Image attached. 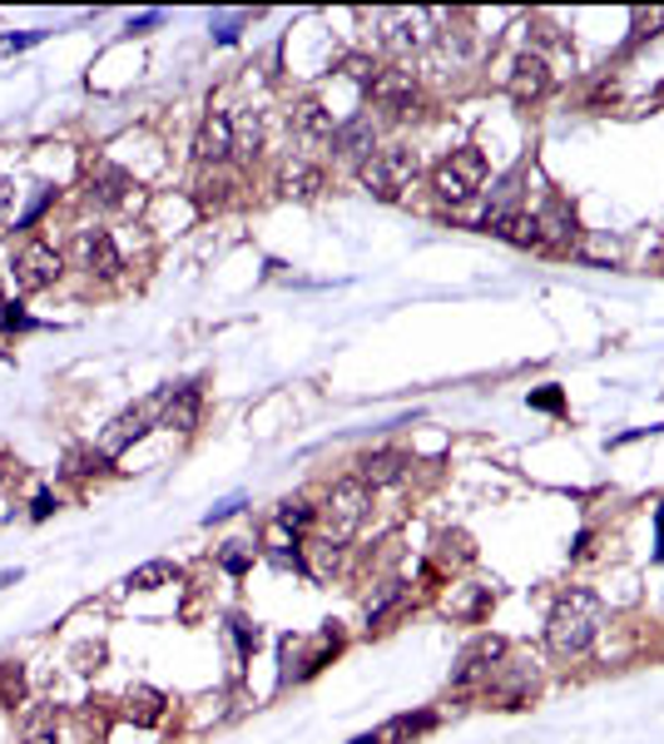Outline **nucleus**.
<instances>
[{
  "instance_id": "nucleus-23",
  "label": "nucleus",
  "mask_w": 664,
  "mask_h": 744,
  "mask_svg": "<svg viewBox=\"0 0 664 744\" xmlns=\"http://www.w3.org/2000/svg\"><path fill=\"white\" fill-rule=\"evenodd\" d=\"M427 730H431V715H396V720H387L382 730H377V744H412Z\"/></svg>"
},
{
  "instance_id": "nucleus-35",
  "label": "nucleus",
  "mask_w": 664,
  "mask_h": 744,
  "mask_svg": "<svg viewBox=\"0 0 664 744\" xmlns=\"http://www.w3.org/2000/svg\"><path fill=\"white\" fill-rule=\"evenodd\" d=\"M40 35H45V31H31V35H5V40H0V50H25V45H35Z\"/></svg>"
},
{
  "instance_id": "nucleus-13",
  "label": "nucleus",
  "mask_w": 664,
  "mask_h": 744,
  "mask_svg": "<svg viewBox=\"0 0 664 744\" xmlns=\"http://www.w3.org/2000/svg\"><path fill=\"white\" fill-rule=\"evenodd\" d=\"M511 99L515 105H531V99H541L550 90V70L541 55H515V66H511Z\"/></svg>"
},
{
  "instance_id": "nucleus-15",
  "label": "nucleus",
  "mask_w": 664,
  "mask_h": 744,
  "mask_svg": "<svg viewBox=\"0 0 664 744\" xmlns=\"http://www.w3.org/2000/svg\"><path fill=\"white\" fill-rule=\"evenodd\" d=\"M119 715H124L129 724H140V730H154V724L164 720V695L154 690V685H129L124 700H119Z\"/></svg>"
},
{
  "instance_id": "nucleus-12",
  "label": "nucleus",
  "mask_w": 664,
  "mask_h": 744,
  "mask_svg": "<svg viewBox=\"0 0 664 744\" xmlns=\"http://www.w3.org/2000/svg\"><path fill=\"white\" fill-rule=\"evenodd\" d=\"M288 119H293V134H298L308 150H318V144H332V134H337L332 115L318 105V99H298V105L288 109Z\"/></svg>"
},
{
  "instance_id": "nucleus-25",
  "label": "nucleus",
  "mask_w": 664,
  "mask_h": 744,
  "mask_svg": "<svg viewBox=\"0 0 664 744\" xmlns=\"http://www.w3.org/2000/svg\"><path fill=\"white\" fill-rule=\"evenodd\" d=\"M169 581H179V571H174L169 562H150V566H140V571H129L134 591H154V586H169Z\"/></svg>"
},
{
  "instance_id": "nucleus-19",
  "label": "nucleus",
  "mask_w": 664,
  "mask_h": 744,
  "mask_svg": "<svg viewBox=\"0 0 664 744\" xmlns=\"http://www.w3.org/2000/svg\"><path fill=\"white\" fill-rule=\"evenodd\" d=\"M193 422H199V388H169V392H164L159 427L193 432Z\"/></svg>"
},
{
  "instance_id": "nucleus-8",
  "label": "nucleus",
  "mask_w": 664,
  "mask_h": 744,
  "mask_svg": "<svg viewBox=\"0 0 664 744\" xmlns=\"http://www.w3.org/2000/svg\"><path fill=\"white\" fill-rule=\"evenodd\" d=\"M134 189L140 184L129 179V169H119V164H95L90 169V199H95L99 209H124V204H134Z\"/></svg>"
},
{
  "instance_id": "nucleus-34",
  "label": "nucleus",
  "mask_w": 664,
  "mask_h": 744,
  "mask_svg": "<svg viewBox=\"0 0 664 744\" xmlns=\"http://www.w3.org/2000/svg\"><path fill=\"white\" fill-rule=\"evenodd\" d=\"M50 199H55V189H40V199H35V204L25 209V219H21V224H35V219H40L45 209H50Z\"/></svg>"
},
{
  "instance_id": "nucleus-31",
  "label": "nucleus",
  "mask_w": 664,
  "mask_h": 744,
  "mask_svg": "<svg viewBox=\"0 0 664 744\" xmlns=\"http://www.w3.org/2000/svg\"><path fill=\"white\" fill-rule=\"evenodd\" d=\"M312 562H318V571H332V566L343 562V551H337V541H308Z\"/></svg>"
},
{
  "instance_id": "nucleus-24",
  "label": "nucleus",
  "mask_w": 664,
  "mask_h": 744,
  "mask_svg": "<svg viewBox=\"0 0 664 744\" xmlns=\"http://www.w3.org/2000/svg\"><path fill=\"white\" fill-rule=\"evenodd\" d=\"M437 556L447 566H466V562H476V546H472V536H466V531H441V536H437Z\"/></svg>"
},
{
  "instance_id": "nucleus-39",
  "label": "nucleus",
  "mask_w": 664,
  "mask_h": 744,
  "mask_svg": "<svg viewBox=\"0 0 664 744\" xmlns=\"http://www.w3.org/2000/svg\"><path fill=\"white\" fill-rule=\"evenodd\" d=\"M660 556H664V511H660Z\"/></svg>"
},
{
  "instance_id": "nucleus-6",
  "label": "nucleus",
  "mask_w": 664,
  "mask_h": 744,
  "mask_svg": "<svg viewBox=\"0 0 664 744\" xmlns=\"http://www.w3.org/2000/svg\"><path fill=\"white\" fill-rule=\"evenodd\" d=\"M70 259H75L85 273H95V279H115V273L124 269L115 238H109L105 228H80L75 244H70Z\"/></svg>"
},
{
  "instance_id": "nucleus-28",
  "label": "nucleus",
  "mask_w": 664,
  "mask_h": 744,
  "mask_svg": "<svg viewBox=\"0 0 664 744\" xmlns=\"http://www.w3.org/2000/svg\"><path fill=\"white\" fill-rule=\"evenodd\" d=\"M218 566H224L228 576H244L248 566H253V546H244V541H228V546L218 551Z\"/></svg>"
},
{
  "instance_id": "nucleus-16",
  "label": "nucleus",
  "mask_w": 664,
  "mask_h": 744,
  "mask_svg": "<svg viewBox=\"0 0 664 744\" xmlns=\"http://www.w3.org/2000/svg\"><path fill=\"white\" fill-rule=\"evenodd\" d=\"M482 228H486V234H496V238H506V244H521V248L541 244L536 214H521V209H511V214H486Z\"/></svg>"
},
{
  "instance_id": "nucleus-7",
  "label": "nucleus",
  "mask_w": 664,
  "mask_h": 744,
  "mask_svg": "<svg viewBox=\"0 0 664 744\" xmlns=\"http://www.w3.org/2000/svg\"><path fill=\"white\" fill-rule=\"evenodd\" d=\"M159 412H164V392L159 398H144L140 408H129V412H119L115 417V432H105V457H119L129 442H140L144 432L159 422Z\"/></svg>"
},
{
  "instance_id": "nucleus-29",
  "label": "nucleus",
  "mask_w": 664,
  "mask_h": 744,
  "mask_svg": "<svg viewBox=\"0 0 664 744\" xmlns=\"http://www.w3.org/2000/svg\"><path fill=\"white\" fill-rule=\"evenodd\" d=\"M193 189H199V199H204V204H224V189H228V179L218 169H204L199 174V184H193Z\"/></svg>"
},
{
  "instance_id": "nucleus-33",
  "label": "nucleus",
  "mask_w": 664,
  "mask_h": 744,
  "mask_svg": "<svg viewBox=\"0 0 664 744\" xmlns=\"http://www.w3.org/2000/svg\"><path fill=\"white\" fill-rule=\"evenodd\" d=\"M55 507H60V501H55L50 492H35V501H31V517H35V521H45Z\"/></svg>"
},
{
  "instance_id": "nucleus-38",
  "label": "nucleus",
  "mask_w": 664,
  "mask_h": 744,
  "mask_svg": "<svg viewBox=\"0 0 664 744\" xmlns=\"http://www.w3.org/2000/svg\"><path fill=\"white\" fill-rule=\"evenodd\" d=\"M25 744H55V740H50V734H31V740H25Z\"/></svg>"
},
{
  "instance_id": "nucleus-20",
  "label": "nucleus",
  "mask_w": 664,
  "mask_h": 744,
  "mask_svg": "<svg viewBox=\"0 0 664 744\" xmlns=\"http://www.w3.org/2000/svg\"><path fill=\"white\" fill-rule=\"evenodd\" d=\"M228 125H234L238 160H258L263 154V119H258V109H238V115H228Z\"/></svg>"
},
{
  "instance_id": "nucleus-10",
  "label": "nucleus",
  "mask_w": 664,
  "mask_h": 744,
  "mask_svg": "<svg viewBox=\"0 0 664 744\" xmlns=\"http://www.w3.org/2000/svg\"><path fill=\"white\" fill-rule=\"evenodd\" d=\"M501 656H506V640H501V636H482L472 650H466V656H461V665L451 670V685H456V690H466V685L486 680Z\"/></svg>"
},
{
  "instance_id": "nucleus-9",
  "label": "nucleus",
  "mask_w": 664,
  "mask_h": 744,
  "mask_svg": "<svg viewBox=\"0 0 664 744\" xmlns=\"http://www.w3.org/2000/svg\"><path fill=\"white\" fill-rule=\"evenodd\" d=\"M382 45L392 55H417L422 45L431 40V31H427V15L422 11H392V15H382Z\"/></svg>"
},
{
  "instance_id": "nucleus-14",
  "label": "nucleus",
  "mask_w": 664,
  "mask_h": 744,
  "mask_svg": "<svg viewBox=\"0 0 664 744\" xmlns=\"http://www.w3.org/2000/svg\"><path fill=\"white\" fill-rule=\"evenodd\" d=\"M372 99L382 109H392V115H407V109L417 105V80H412V70H377Z\"/></svg>"
},
{
  "instance_id": "nucleus-26",
  "label": "nucleus",
  "mask_w": 664,
  "mask_h": 744,
  "mask_svg": "<svg viewBox=\"0 0 664 744\" xmlns=\"http://www.w3.org/2000/svg\"><path fill=\"white\" fill-rule=\"evenodd\" d=\"M21 700H25V670L0 665V705H21Z\"/></svg>"
},
{
  "instance_id": "nucleus-18",
  "label": "nucleus",
  "mask_w": 664,
  "mask_h": 744,
  "mask_svg": "<svg viewBox=\"0 0 664 744\" xmlns=\"http://www.w3.org/2000/svg\"><path fill=\"white\" fill-rule=\"evenodd\" d=\"M372 144H377V130H372V119L367 115H357V119H347L343 130L332 134V150L343 154V160H372Z\"/></svg>"
},
{
  "instance_id": "nucleus-11",
  "label": "nucleus",
  "mask_w": 664,
  "mask_h": 744,
  "mask_svg": "<svg viewBox=\"0 0 664 744\" xmlns=\"http://www.w3.org/2000/svg\"><path fill=\"white\" fill-rule=\"evenodd\" d=\"M193 154L204 164H224L234 160V125H228V115H204V125H199V134H193Z\"/></svg>"
},
{
  "instance_id": "nucleus-17",
  "label": "nucleus",
  "mask_w": 664,
  "mask_h": 744,
  "mask_svg": "<svg viewBox=\"0 0 664 744\" xmlns=\"http://www.w3.org/2000/svg\"><path fill=\"white\" fill-rule=\"evenodd\" d=\"M536 228H541V244H570V238H576V209L560 194L546 199L536 214Z\"/></svg>"
},
{
  "instance_id": "nucleus-2",
  "label": "nucleus",
  "mask_w": 664,
  "mask_h": 744,
  "mask_svg": "<svg viewBox=\"0 0 664 744\" xmlns=\"http://www.w3.org/2000/svg\"><path fill=\"white\" fill-rule=\"evenodd\" d=\"M482 184H486V154L476 150V144L451 150L447 160L437 164V174H431V189H437L441 204H466V199H476Z\"/></svg>"
},
{
  "instance_id": "nucleus-36",
  "label": "nucleus",
  "mask_w": 664,
  "mask_h": 744,
  "mask_svg": "<svg viewBox=\"0 0 664 744\" xmlns=\"http://www.w3.org/2000/svg\"><path fill=\"white\" fill-rule=\"evenodd\" d=\"M531 408H546V412H560V392H556V388L536 392V398H531Z\"/></svg>"
},
{
  "instance_id": "nucleus-4",
  "label": "nucleus",
  "mask_w": 664,
  "mask_h": 744,
  "mask_svg": "<svg viewBox=\"0 0 664 744\" xmlns=\"http://www.w3.org/2000/svg\"><path fill=\"white\" fill-rule=\"evenodd\" d=\"M367 507H372V486L363 476H347L328 492V507H322V521H328V536L332 541H347L357 527H363Z\"/></svg>"
},
{
  "instance_id": "nucleus-32",
  "label": "nucleus",
  "mask_w": 664,
  "mask_h": 744,
  "mask_svg": "<svg viewBox=\"0 0 664 744\" xmlns=\"http://www.w3.org/2000/svg\"><path fill=\"white\" fill-rule=\"evenodd\" d=\"M347 75H353L357 80V85H367V90H372V80H377V66H372V60H367V55H347Z\"/></svg>"
},
{
  "instance_id": "nucleus-21",
  "label": "nucleus",
  "mask_w": 664,
  "mask_h": 744,
  "mask_svg": "<svg viewBox=\"0 0 664 744\" xmlns=\"http://www.w3.org/2000/svg\"><path fill=\"white\" fill-rule=\"evenodd\" d=\"M363 476L367 486H392V482H402V476H407V457L402 452H367L363 457Z\"/></svg>"
},
{
  "instance_id": "nucleus-3",
  "label": "nucleus",
  "mask_w": 664,
  "mask_h": 744,
  "mask_svg": "<svg viewBox=\"0 0 664 744\" xmlns=\"http://www.w3.org/2000/svg\"><path fill=\"white\" fill-rule=\"evenodd\" d=\"M417 169H422L417 150H407V144H387V150H377L372 160L363 164V184H367V194L396 199L402 189H412Z\"/></svg>"
},
{
  "instance_id": "nucleus-27",
  "label": "nucleus",
  "mask_w": 664,
  "mask_h": 744,
  "mask_svg": "<svg viewBox=\"0 0 664 744\" xmlns=\"http://www.w3.org/2000/svg\"><path fill=\"white\" fill-rule=\"evenodd\" d=\"M312 517H318V511H312L303 496H293V501H283V507H278V527L283 531H303Z\"/></svg>"
},
{
  "instance_id": "nucleus-30",
  "label": "nucleus",
  "mask_w": 664,
  "mask_h": 744,
  "mask_svg": "<svg viewBox=\"0 0 664 744\" xmlns=\"http://www.w3.org/2000/svg\"><path fill=\"white\" fill-rule=\"evenodd\" d=\"M0 328H5V333H25V328H35V323H31V314H21V303H0Z\"/></svg>"
},
{
  "instance_id": "nucleus-1",
  "label": "nucleus",
  "mask_w": 664,
  "mask_h": 744,
  "mask_svg": "<svg viewBox=\"0 0 664 744\" xmlns=\"http://www.w3.org/2000/svg\"><path fill=\"white\" fill-rule=\"evenodd\" d=\"M605 626V605L595 591H566L550 611V626H546V640L556 656H585L595 646Z\"/></svg>"
},
{
  "instance_id": "nucleus-22",
  "label": "nucleus",
  "mask_w": 664,
  "mask_h": 744,
  "mask_svg": "<svg viewBox=\"0 0 664 744\" xmlns=\"http://www.w3.org/2000/svg\"><path fill=\"white\" fill-rule=\"evenodd\" d=\"M278 189H283V194H298V199L318 194V189H322V169H318V164H308V160H288L278 169Z\"/></svg>"
},
{
  "instance_id": "nucleus-5",
  "label": "nucleus",
  "mask_w": 664,
  "mask_h": 744,
  "mask_svg": "<svg viewBox=\"0 0 664 744\" xmlns=\"http://www.w3.org/2000/svg\"><path fill=\"white\" fill-rule=\"evenodd\" d=\"M11 273H15V288H21V293H40V288H50V283L64 273V259H60V248L31 238V244L15 253Z\"/></svg>"
},
{
  "instance_id": "nucleus-37",
  "label": "nucleus",
  "mask_w": 664,
  "mask_h": 744,
  "mask_svg": "<svg viewBox=\"0 0 664 744\" xmlns=\"http://www.w3.org/2000/svg\"><path fill=\"white\" fill-rule=\"evenodd\" d=\"M11 209H15V189H11V184H0V228H5Z\"/></svg>"
}]
</instances>
